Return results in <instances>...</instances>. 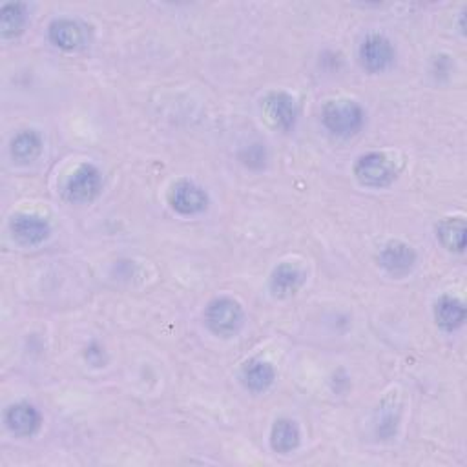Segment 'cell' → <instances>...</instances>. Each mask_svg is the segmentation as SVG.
Instances as JSON below:
<instances>
[{
  "mask_svg": "<svg viewBox=\"0 0 467 467\" xmlns=\"http://www.w3.org/2000/svg\"><path fill=\"white\" fill-rule=\"evenodd\" d=\"M205 321L216 336L232 338L241 330L245 321V313L236 299L218 297L209 304L205 313Z\"/></svg>",
  "mask_w": 467,
  "mask_h": 467,
  "instance_id": "cell-2",
  "label": "cell"
},
{
  "mask_svg": "<svg viewBox=\"0 0 467 467\" xmlns=\"http://www.w3.org/2000/svg\"><path fill=\"white\" fill-rule=\"evenodd\" d=\"M361 66L371 74H380L387 70L394 60V48L384 36H369L360 46Z\"/></svg>",
  "mask_w": 467,
  "mask_h": 467,
  "instance_id": "cell-8",
  "label": "cell"
},
{
  "mask_svg": "<svg viewBox=\"0 0 467 467\" xmlns=\"http://www.w3.org/2000/svg\"><path fill=\"white\" fill-rule=\"evenodd\" d=\"M169 203L181 216H195L209 207V195L194 181L181 179L170 186Z\"/></svg>",
  "mask_w": 467,
  "mask_h": 467,
  "instance_id": "cell-5",
  "label": "cell"
},
{
  "mask_svg": "<svg viewBox=\"0 0 467 467\" xmlns=\"http://www.w3.org/2000/svg\"><path fill=\"white\" fill-rule=\"evenodd\" d=\"M48 37L51 44L60 50L72 51L77 50L84 43V31L83 26L70 19H57L48 28Z\"/></svg>",
  "mask_w": 467,
  "mask_h": 467,
  "instance_id": "cell-12",
  "label": "cell"
},
{
  "mask_svg": "<svg viewBox=\"0 0 467 467\" xmlns=\"http://www.w3.org/2000/svg\"><path fill=\"white\" fill-rule=\"evenodd\" d=\"M305 283V273L294 263H280L271 276V292L274 297L285 299L294 296Z\"/></svg>",
  "mask_w": 467,
  "mask_h": 467,
  "instance_id": "cell-11",
  "label": "cell"
},
{
  "mask_svg": "<svg viewBox=\"0 0 467 467\" xmlns=\"http://www.w3.org/2000/svg\"><path fill=\"white\" fill-rule=\"evenodd\" d=\"M28 22L26 8L20 3H8L0 8V31L6 39L17 37L24 31Z\"/></svg>",
  "mask_w": 467,
  "mask_h": 467,
  "instance_id": "cell-19",
  "label": "cell"
},
{
  "mask_svg": "<svg viewBox=\"0 0 467 467\" xmlns=\"http://www.w3.org/2000/svg\"><path fill=\"white\" fill-rule=\"evenodd\" d=\"M354 176L360 185L369 188H385L394 183L398 170L394 162L380 152L361 155L354 164Z\"/></svg>",
  "mask_w": 467,
  "mask_h": 467,
  "instance_id": "cell-3",
  "label": "cell"
},
{
  "mask_svg": "<svg viewBox=\"0 0 467 467\" xmlns=\"http://www.w3.org/2000/svg\"><path fill=\"white\" fill-rule=\"evenodd\" d=\"M299 427L290 418H280L274 422L271 431V446L276 453L287 455L292 453L299 446Z\"/></svg>",
  "mask_w": 467,
  "mask_h": 467,
  "instance_id": "cell-17",
  "label": "cell"
},
{
  "mask_svg": "<svg viewBox=\"0 0 467 467\" xmlns=\"http://www.w3.org/2000/svg\"><path fill=\"white\" fill-rule=\"evenodd\" d=\"M365 114L361 107L349 99H338V101H328L321 110L323 126L336 138H352L361 130Z\"/></svg>",
  "mask_w": 467,
  "mask_h": 467,
  "instance_id": "cell-1",
  "label": "cell"
},
{
  "mask_svg": "<svg viewBox=\"0 0 467 467\" xmlns=\"http://www.w3.org/2000/svg\"><path fill=\"white\" fill-rule=\"evenodd\" d=\"M10 230L13 240L24 247H37L44 243L51 234L50 223L37 214L13 216L10 221Z\"/></svg>",
  "mask_w": 467,
  "mask_h": 467,
  "instance_id": "cell-7",
  "label": "cell"
},
{
  "mask_svg": "<svg viewBox=\"0 0 467 467\" xmlns=\"http://www.w3.org/2000/svg\"><path fill=\"white\" fill-rule=\"evenodd\" d=\"M380 265L384 269L394 276L404 278L408 276L416 265V252L404 241H389L380 252Z\"/></svg>",
  "mask_w": 467,
  "mask_h": 467,
  "instance_id": "cell-9",
  "label": "cell"
},
{
  "mask_svg": "<svg viewBox=\"0 0 467 467\" xmlns=\"http://www.w3.org/2000/svg\"><path fill=\"white\" fill-rule=\"evenodd\" d=\"M435 320L440 328L453 332L465 321V307L458 297L442 296L435 305Z\"/></svg>",
  "mask_w": 467,
  "mask_h": 467,
  "instance_id": "cell-15",
  "label": "cell"
},
{
  "mask_svg": "<svg viewBox=\"0 0 467 467\" xmlns=\"http://www.w3.org/2000/svg\"><path fill=\"white\" fill-rule=\"evenodd\" d=\"M10 152L12 157L20 164L36 161L43 152V138L36 130H22L12 139Z\"/></svg>",
  "mask_w": 467,
  "mask_h": 467,
  "instance_id": "cell-14",
  "label": "cell"
},
{
  "mask_svg": "<svg viewBox=\"0 0 467 467\" xmlns=\"http://www.w3.org/2000/svg\"><path fill=\"white\" fill-rule=\"evenodd\" d=\"M103 190V176L93 164H81L68 178L64 186V195L70 203H91Z\"/></svg>",
  "mask_w": 467,
  "mask_h": 467,
  "instance_id": "cell-4",
  "label": "cell"
},
{
  "mask_svg": "<svg viewBox=\"0 0 467 467\" xmlns=\"http://www.w3.org/2000/svg\"><path fill=\"white\" fill-rule=\"evenodd\" d=\"M263 117L266 119L271 126L289 131L294 128L296 119H297V107L294 97L285 93V91H273L263 99Z\"/></svg>",
  "mask_w": 467,
  "mask_h": 467,
  "instance_id": "cell-6",
  "label": "cell"
},
{
  "mask_svg": "<svg viewBox=\"0 0 467 467\" xmlns=\"http://www.w3.org/2000/svg\"><path fill=\"white\" fill-rule=\"evenodd\" d=\"M6 425L17 437H33L41 429V413L29 404H13L6 411Z\"/></svg>",
  "mask_w": 467,
  "mask_h": 467,
  "instance_id": "cell-10",
  "label": "cell"
},
{
  "mask_svg": "<svg viewBox=\"0 0 467 467\" xmlns=\"http://www.w3.org/2000/svg\"><path fill=\"white\" fill-rule=\"evenodd\" d=\"M465 221L462 218H446L437 225V238L449 252L462 254L465 250Z\"/></svg>",
  "mask_w": 467,
  "mask_h": 467,
  "instance_id": "cell-16",
  "label": "cell"
},
{
  "mask_svg": "<svg viewBox=\"0 0 467 467\" xmlns=\"http://www.w3.org/2000/svg\"><path fill=\"white\" fill-rule=\"evenodd\" d=\"M86 360L91 361L95 367H101L105 363V349L99 347L97 344H91L86 349Z\"/></svg>",
  "mask_w": 467,
  "mask_h": 467,
  "instance_id": "cell-20",
  "label": "cell"
},
{
  "mask_svg": "<svg viewBox=\"0 0 467 467\" xmlns=\"http://www.w3.org/2000/svg\"><path fill=\"white\" fill-rule=\"evenodd\" d=\"M276 380L273 363L265 360H249L241 369V382L252 392H265Z\"/></svg>",
  "mask_w": 467,
  "mask_h": 467,
  "instance_id": "cell-13",
  "label": "cell"
},
{
  "mask_svg": "<svg viewBox=\"0 0 467 467\" xmlns=\"http://www.w3.org/2000/svg\"><path fill=\"white\" fill-rule=\"evenodd\" d=\"M400 422V406L394 402V396H387L375 416V431L382 440H389L396 435Z\"/></svg>",
  "mask_w": 467,
  "mask_h": 467,
  "instance_id": "cell-18",
  "label": "cell"
}]
</instances>
